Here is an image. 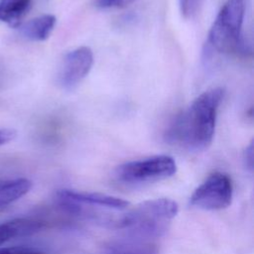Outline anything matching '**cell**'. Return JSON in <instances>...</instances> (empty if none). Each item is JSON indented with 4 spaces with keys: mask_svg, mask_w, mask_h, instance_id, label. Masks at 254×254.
<instances>
[{
    "mask_svg": "<svg viewBox=\"0 0 254 254\" xmlns=\"http://www.w3.org/2000/svg\"><path fill=\"white\" fill-rule=\"evenodd\" d=\"M244 161H245V165H246L247 169L250 172H252V170H253V142H251L245 150Z\"/></svg>",
    "mask_w": 254,
    "mask_h": 254,
    "instance_id": "cell-16",
    "label": "cell"
},
{
    "mask_svg": "<svg viewBox=\"0 0 254 254\" xmlns=\"http://www.w3.org/2000/svg\"><path fill=\"white\" fill-rule=\"evenodd\" d=\"M136 0H95V3L98 7L103 9L108 8H123L126 7Z\"/></svg>",
    "mask_w": 254,
    "mask_h": 254,
    "instance_id": "cell-14",
    "label": "cell"
},
{
    "mask_svg": "<svg viewBox=\"0 0 254 254\" xmlns=\"http://www.w3.org/2000/svg\"><path fill=\"white\" fill-rule=\"evenodd\" d=\"M56 23L57 19L54 15L45 14L21 24L18 28L24 38L30 41L42 42L50 37L55 29Z\"/></svg>",
    "mask_w": 254,
    "mask_h": 254,
    "instance_id": "cell-9",
    "label": "cell"
},
{
    "mask_svg": "<svg viewBox=\"0 0 254 254\" xmlns=\"http://www.w3.org/2000/svg\"><path fill=\"white\" fill-rule=\"evenodd\" d=\"M0 254H45V253L31 247L10 246V247H0Z\"/></svg>",
    "mask_w": 254,
    "mask_h": 254,
    "instance_id": "cell-13",
    "label": "cell"
},
{
    "mask_svg": "<svg viewBox=\"0 0 254 254\" xmlns=\"http://www.w3.org/2000/svg\"><path fill=\"white\" fill-rule=\"evenodd\" d=\"M31 5L32 0H0V22L18 28Z\"/></svg>",
    "mask_w": 254,
    "mask_h": 254,
    "instance_id": "cell-11",
    "label": "cell"
},
{
    "mask_svg": "<svg viewBox=\"0 0 254 254\" xmlns=\"http://www.w3.org/2000/svg\"><path fill=\"white\" fill-rule=\"evenodd\" d=\"M224 89L215 87L198 95L172 123L166 133L169 143L190 151L207 149L213 139Z\"/></svg>",
    "mask_w": 254,
    "mask_h": 254,
    "instance_id": "cell-1",
    "label": "cell"
},
{
    "mask_svg": "<svg viewBox=\"0 0 254 254\" xmlns=\"http://www.w3.org/2000/svg\"><path fill=\"white\" fill-rule=\"evenodd\" d=\"M58 204L64 210L71 213H77L81 205H93L113 209H125L129 202L120 197L99 193V192H81L71 190H61L56 194Z\"/></svg>",
    "mask_w": 254,
    "mask_h": 254,
    "instance_id": "cell-7",
    "label": "cell"
},
{
    "mask_svg": "<svg viewBox=\"0 0 254 254\" xmlns=\"http://www.w3.org/2000/svg\"><path fill=\"white\" fill-rule=\"evenodd\" d=\"M103 254H156V248L138 240L126 241L108 247Z\"/></svg>",
    "mask_w": 254,
    "mask_h": 254,
    "instance_id": "cell-12",
    "label": "cell"
},
{
    "mask_svg": "<svg viewBox=\"0 0 254 254\" xmlns=\"http://www.w3.org/2000/svg\"><path fill=\"white\" fill-rule=\"evenodd\" d=\"M43 227L44 222L26 217H18L0 222V246L13 239L37 233Z\"/></svg>",
    "mask_w": 254,
    "mask_h": 254,
    "instance_id": "cell-8",
    "label": "cell"
},
{
    "mask_svg": "<svg viewBox=\"0 0 254 254\" xmlns=\"http://www.w3.org/2000/svg\"><path fill=\"white\" fill-rule=\"evenodd\" d=\"M233 188L230 178L223 173L211 174L192 192L190 202L204 210H219L230 205Z\"/></svg>",
    "mask_w": 254,
    "mask_h": 254,
    "instance_id": "cell-5",
    "label": "cell"
},
{
    "mask_svg": "<svg viewBox=\"0 0 254 254\" xmlns=\"http://www.w3.org/2000/svg\"><path fill=\"white\" fill-rule=\"evenodd\" d=\"M178 204L170 198H156L142 202L120 218L117 227L136 239L163 235L178 213Z\"/></svg>",
    "mask_w": 254,
    "mask_h": 254,
    "instance_id": "cell-2",
    "label": "cell"
},
{
    "mask_svg": "<svg viewBox=\"0 0 254 254\" xmlns=\"http://www.w3.org/2000/svg\"><path fill=\"white\" fill-rule=\"evenodd\" d=\"M16 137V131L13 129L1 128L0 129V146L6 145Z\"/></svg>",
    "mask_w": 254,
    "mask_h": 254,
    "instance_id": "cell-15",
    "label": "cell"
},
{
    "mask_svg": "<svg viewBox=\"0 0 254 254\" xmlns=\"http://www.w3.org/2000/svg\"><path fill=\"white\" fill-rule=\"evenodd\" d=\"M245 15V0H227L208 33V45L213 51L230 54L241 45V31Z\"/></svg>",
    "mask_w": 254,
    "mask_h": 254,
    "instance_id": "cell-3",
    "label": "cell"
},
{
    "mask_svg": "<svg viewBox=\"0 0 254 254\" xmlns=\"http://www.w3.org/2000/svg\"><path fill=\"white\" fill-rule=\"evenodd\" d=\"M93 64V54L88 47H79L67 53L63 61L59 81L63 88L72 90L88 74Z\"/></svg>",
    "mask_w": 254,
    "mask_h": 254,
    "instance_id": "cell-6",
    "label": "cell"
},
{
    "mask_svg": "<svg viewBox=\"0 0 254 254\" xmlns=\"http://www.w3.org/2000/svg\"><path fill=\"white\" fill-rule=\"evenodd\" d=\"M177 172L175 160L167 155L132 161L116 169L117 179L128 185L151 183L172 177Z\"/></svg>",
    "mask_w": 254,
    "mask_h": 254,
    "instance_id": "cell-4",
    "label": "cell"
},
{
    "mask_svg": "<svg viewBox=\"0 0 254 254\" xmlns=\"http://www.w3.org/2000/svg\"><path fill=\"white\" fill-rule=\"evenodd\" d=\"M32 188V182L25 178L0 179V208L6 207L23 197Z\"/></svg>",
    "mask_w": 254,
    "mask_h": 254,
    "instance_id": "cell-10",
    "label": "cell"
}]
</instances>
